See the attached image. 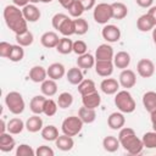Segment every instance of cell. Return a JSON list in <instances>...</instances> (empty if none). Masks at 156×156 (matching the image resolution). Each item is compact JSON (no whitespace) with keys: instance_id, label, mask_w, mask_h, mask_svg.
I'll return each instance as SVG.
<instances>
[{"instance_id":"1","label":"cell","mask_w":156,"mask_h":156,"mask_svg":"<svg viewBox=\"0 0 156 156\" xmlns=\"http://www.w3.org/2000/svg\"><path fill=\"white\" fill-rule=\"evenodd\" d=\"M4 20L6 26L15 33V34H22L28 30L27 27V20L23 16L22 10H20L16 5H7L4 9Z\"/></svg>"},{"instance_id":"2","label":"cell","mask_w":156,"mask_h":156,"mask_svg":"<svg viewBox=\"0 0 156 156\" xmlns=\"http://www.w3.org/2000/svg\"><path fill=\"white\" fill-rule=\"evenodd\" d=\"M115 105L123 113H132L136 107V104H135L132 94L127 89L126 90H119V91L116 93Z\"/></svg>"},{"instance_id":"3","label":"cell","mask_w":156,"mask_h":156,"mask_svg":"<svg viewBox=\"0 0 156 156\" xmlns=\"http://www.w3.org/2000/svg\"><path fill=\"white\" fill-rule=\"evenodd\" d=\"M5 104L9 108V111L13 115H21L24 111L26 104L23 100V96L18 91H10L5 96Z\"/></svg>"},{"instance_id":"4","label":"cell","mask_w":156,"mask_h":156,"mask_svg":"<svg viewBox=\"0 0 156 156\" xmlns=\"http://www.w3.org/2000/svg\"><path fill=\"white\" fill-rule=\"evenodd\" d=\"M83 124H84V122L79 118V116H69L63 119V122L61 124V129H62L63 134L74 136L82 130Z\"/></svg>"},{"instance_id":"5","label":"cell","mask_w":156,"mask_h":156,"mask_svg":"<svg viewBox=\"0 0 156 156\" xmlns=\"http://www.w3.org/2000/svg\"><path fill=\"white\" fill-rule=\"evenodd\" d=\"M94 21L99 24H106L112 18V6L111 4L100 2L95 5L94 12H93Z\"/></svg>"},{"instance_id":"6","label":"cell","mask_w":156,"mask_h":156,"mask_svg":"<svg viewBox=\"0 0 156 156\" xmlns=\"http://www.w3.org/2000/svg\"><path fill=\"white\" fill-rule=\"evenodd\" d=\"M119 143H121V146L130 155H139V154H141V151L144 149L143 140L139 139L135 134H132V135L122 139Z\"/></svg>"},{"instance_id":"7","label":"cell","mask_w":156,"mask_h":156,"mask_svg":"<svg viewBox=\"0 0 156 156\" xmlns=\"http://www.w3.org/2000/svg\"><path fill=\"white\" fill-rule=\"evenodd\" d=\"M138 74L143 78H150L155 73V65L150 58H141L136 63Z\"/></svg>"},{"instance_id":"8","label":"cell","mask_w":156,"mask_h":156,"mask_svg":"<svg viewBox=\"0 0 156 156\" xmlns=\"http://www.w3.org/2000/svg\"><path fill=\"white\" fill-rule=\"evenodd\" d=\"M118 82H119V85L124 89L133 88L136 83V76H135L134 71L126 68V69H122V72L118 77Z\"/></svg>"},{"instance_id":"9","label":"cell","mask_w":156,"mask_h":156,"mask_svg":"<svg viewBox=\"0 0 156 156\" xmlns=\"http://www.w3.org/2000/svg\"><path fill=\"white\" fill-rule=\"evenodd\" d=\"M101 35L107 43H116L121 38V30L115 24H106L101 30Z\"/></svg>"},{"instance_id":"10","label":"cell","mask_w":156,"mask_h":156,"mask_svg":"<svg viewBox=\"0 0 156 156\" xmlns=\"http://www.w3.org/2000/svg\"><path fill=\"white\" fill-rule=\"evenodd\" d=\"M113 67L112 60H99L95 62V72L100 77H110L113 72Z\"/></svg>"},{"instance_id":"11","label":"cell","mask_w":156,"mask_h":156,"mask_svg":"<svg viewBox=\"0 0 156 156\" xmlns=\"http://www.w3.org/2000/svg\"><path fill=\"white\" fill-rule=\"evenodd\" d=\"M100 89L106 95H113L119 89V82L115 78H105L100 83Z\"/></svg>"},{"instance_id":"12","label":"cell","mask_w":156,"mask_h":156,"mask_svg":"<svg viewBox=\"0 0 156 156\" xmlns=\"http://www.w3.org/2000/svg\"><path fill=\"white\" fill-rule=\"evenodd\" d=\"M124 123H126V118H124V115L123 112H112L108 117H107V124L111 129L113 130H117V129H121L124 127Z\"/></svg>"},{"instance_id":"13","label":"cell","mask_w":156,"mask_h":156,"mask_svg":"<svg viewBox=\"0 0 156 156\" xmlns=\"http://www.w3.org/2000/svg\"><path fill=\"white\" fill-rule=\"evenodd\" d=\"M22 12H23V16L27 20V22H32V23L37 22L41 16L40 10L35 6V4H30V2L22 9Z\"/></svg>"},{"instance_id":"14","label":"cell","mask_w":156,"mask_h":156,"mask_svg":"<svg viewBox=\"0 0 156 156\" xmlns=\"http://www.w3.org/2000/svg\"><path fill=\"white\" fill-rule=\"evenodd\" d=\"M82 104L85 107L96 108L101 104V96L98 91H93V93H89L87 95H82Z\"/></svg>"},{"instance_id":"15","label":"cell","mask_w":156,"mask_h":156,"mask_svg":"<svg viewBox=\"0 0 156 156\" xmlns=\"http://www.w3.org/2000/svg\"><path fill=\"white\" fill-rule=\"evenodd\" d=\"M48 77L54 79V80H60L65 73H66V69H65V66L60 62H54L51 63L49 67H48Z\"/></svg>"},{"instance_id":"16","label":"cell","mask_w":156,"mask_h":156,"mask_svg":"<svg viewBox=\"0 0 156 156\" xmlns=\"http://www.w3.org/2000/svg\"><path fill=\"white\" fill-rule=\"evenodd\" d=\"M29 79L34 83H43L48 77V71L43 66H33L29 69Z\"/></svg>"},{"instance_id":"17","label":"cell","mask_w":156,"mask_h":156,"mask_svg":"<svg viewBox=\"0 0 156 156\" xmlns=\"http://www.w3.org/2000/svg\"><path fill=\"white\" fill-rule=\"evenodd\" d=\"M12 134L9 132L5 133H0V150L2 152H9L12 151L13 147L16 146V141L13 139V136H11Z\"/></svg>"},{"instance_id":"18","label":"cell","mask_w":156,"mask_h":156,"mask_svg":"<svg viewBox=\"0 0 156 156\" xmlns=\"http://www.w3.org/2000/svg\"><path fill=\"white\" fill-rule=\"evenodd\" d=\"M60 41L58 35L55 32H45L41 37H40V43L44 48L46 49H51V48H56L57 44Z\"/></svg>"},{"instance_id":"19","label":"cell","mask_w":156,"mask_h":156,"mask_svg":"<svg viewBox=\"0 0 156 156\" xmlns=\"http://www.w3.org/2000/svg\"><path fill=\"white\" fill-rule=\"evenodd\" d=\"M113 49L108 44H101L95 51V60H113Z\"/></svg>"},{"instance_id":"20","label":"cell","mask_w":156,"mask_h":156,"mask_svg":"<svg viewBox=\"0 0 156 156\" xmlns=\"http://www.w3.org/2000/svg\"><path fill=\"white\" fill-rule=\"evenodd\" d=\"M113 65L119 69H126L130 65V55L127 51H118L113 56Z\"/></svg>"},{"instance_id":"21","label":"cell","mask_w":156,"mask_h":156,"mask_svg":"<svg viewBox=\"0 0 156 156\" xmlns=\"http://www.w3.org/2000/svg\"><path fill=\"white\" fill-rule=\"evenodd\" d=\"M155 26H156L155 22L152 21V18H151L147 13L141 15V16L136 20V28H138L140 32H149V30H152Z\"/></svg>"},{"instance_id":"22","label":"cell","mask_w":156,"mask_h":156,"mask_svg":"<svg viewBox=\"0 0 156 156\" xmlns=\"http://www.w3.org/2000/svg\"><path fill=\"white\" fill-rule=\"evenodd\" d=\"M46 101L45 95H35L29 102V108L34 115H41L44 110V104Z\"/></svg>"},{"instance_id":"23","label":"cell","mask_w":156,"mask_h":156,"mask_svg":"<svg viewBox=\"0 0 156 156\" xmlns=\"http://www.w3.org/2000/svg\"><path fill=\"white\" fill-rule=\"evenodd\" d=\"M26 129L30 133H37L43 129V119L40 115H33L26 121Z\"/></svg>"},{"instance_id":"24","label":"cell","mask_w":156,"mask_h":156,"mask_svg":"<svg viewBox=\"0 0 156 156\" xmlns=\"http://www.w3.org/2000/svg\"><path fill=\"white\" fill-rule=\"evenodd\" d=\"M55 145L61 151H69L74 146V140L72 136L67 134H62V135H58V138L55 140Z\"/></svg>"},{"instance_id":"25","label":"cell","mask_w":156,"mask_h":156,"mask_svg":"<svg viewBox=\"0 0 156 156\" xmlns=\"http://www.w3.org/2000/svg\"><path fill=\"white\" fill-rule=\"evenodd\" d=\"M95 56H93L89 52H85L83 55H79L78 58H77V66L79 68H84V69H89L91 67L95 66Z\"/></svg>"},{"instance_id":"26","label":"cell","mask_w":156,"mask_h":156,"mask_svg":"<svg viewBox=\"0 0 156 156\" xmlns=\"http://www.w3.org/2000/svg\"><path fill=\"white\" fill-rule=\"evenodd\" d=\"M24 128H26V123L21 118H18V117L11 118L7 122V132L11 133L12 135H17V134L22 133V130Z\"/></svg>"},{"instance_id":"27","label":"cell","mask_w":156,"mask_h":156,"mask_svg":"<svg viewBox=\"0 0 156 156\" xmlns=\"http://www.w3.org/2000/svg\"><path fill=\"white\" fill-rule=\"evenodd\" d=\"M111 6H112V18H115V20H123L124 17H127L128 7H127L126 4L117 1V2H112Z\"/></svg>"},{"instance_id":"28","label":"cell","mask_w":156,"mask_h":156,"mask_svg":"<svg viewBox=\"0 0 156 156\" xmlns=\"http://www.w3.org/2000/svg\"><path fill=\"white\" fill-rule=\"evenodd\" d=\"M66 78L67 82L72 85H78L84 78H83V73L80 71L79 67H72L68 69V72L66 73Z\"/></svg>"},{"instance_id":"29","label":"cell","mask_w":156,"mask_h":156,"mask_svg":"<svg viewBox=\"0 0 156 156\" xmlns=\"http://www.w3.org/2000/svg\"><path fill=\"white\" fill-rule=\"evenodd\" d=\"M40 90L43 93V95L45 96H54L56 93H57V84H56V80L51 79V78H46L43 83H41V87H40Z\"/></svg>"},{"instance_id":"30","label":"cell","mask_w":156,"mask_h":156,"mask_svg":"<svg viewBox=\"0 0 156 156\" xmlns=\"http://www.w3.org/2000/svg\"><path fill=\"white\" fill-rule=\"evenodd\" d=\"M102 146L107 152H115V151H117L119 149L121 143H119L118 138H116L113 135H107L102 140Z\"/></svg>"},{"instance_id":"31","label":"cell","mask_w":156,"mask_h":156,"mask_svg":"<svg viewBox=\"0 0 156 156\" xmlns=\"http://www.w3.org/2000/svg\"><path fill=\"white\" fill-rule=\"evenodd\" d=\"M143 105L147 112L156 110V91H146L143 95Z\"/></svg>"},{"instance_id":"32","label":"cell","mask_w":156,"mask_h":156,"mask_svg":"<svg viewBox=\"0 0 156 156\" xmlns=\"http://www.w3.org/2000/svg\"><path fill=\"white\" fill-rule=\"evenodd\" d=\"M40 134H41V138L46 141H55L57 138H58V129L52 126V124H49L46 127H43V129L40 130Z\"/></svg>"},{"instance_id":"33","label":"cell","mask_w":156,"mask_h":156,"mask_svg":"<svg viewBox=\"0 0 156 156\" xmlns=\"http://www.w3.org/2000/svg\"><path fill=\"white\" fill-rule=\"evenodd\" d=\"M78 116L84 123H93L96 118V112H95V108H89L83 106L78 110Z\"/></svg>"},{"instance_id":"34","label":"cell","mask_w":156,"mask_h":156,"mask_svg":"<svg viewBox=\"0 0 156 156\" xmlns=\"http://www.w3.org/2000/svg\"><path fill=\"white\" fill-rule=\"evenodd\" d=\"M58 32L63 35V37H71L73 34H76V27H74V20H71L69 17H67L62 24L58 28Z\"/></svg>"},{"instance_id":"35","label":"cell","mask_w":156,"mask_h":156,"mask_svg":"<svg viewBox=\"0 0 156 156\" xmlns=\"http://www.w3.org/2000/svg\"><path fill=\"white\" fill-rule=\"evenodd\" d=\"M56 50H57V52H60L62 55L71 54L73 51V41L68 37L60 38V41H58V44L56 46Z\"/></svg>"},{"instance_id":"36","label":"cell","mask_w":156,"mask_h":156,"mask_svg":"<svg viewBox=\"0 0 156 156\" xmlns=\"http://www.w3.org/2000/svg\"><path fill=\"white\" fill-rule=\"evenodd\" d=\"M15 38H16L17 44L21 45V46H23V48L32 45L33 41H34V35H33V33L29 32V30H27V32H24V33H22V34H16Z\"/></svg>"},{"instance_id":"37","label":"cell","mask_w":156,"mask_h":156,"mask_svg":"<svg viewBox=\"0 0 156 156\" xmlns=\"http://www.w3.org/2000/svg\"><path fill=\"white\" fill-rule=\"evenodd\" d=\"M78 91H79L80 95H87L89 93L96 91V87H95L94 80H91V79H83L78 84Z\"/></svg>"},{"instance_id":"38","label":"cell","mask_w":156,"mask_h":156,"mask_svg":"<svg viewBox=\"0 0 156 156\" xmlns=\"http://www.w3.org/2000/svg\"><path fill=\"white\" fill-rule=\"evenodd\" d=\"M72 102H73V95L68 91L61 93L57 98V105L60 108H67L72 105Z\"/></svg>"},{"instance_id":"39","label":"cell","mask_w":156,"mask_h":156,"mask_svg":"<svg viewBox=\"0 0 156 156\" xmlns=\"http://www.w3.org/2000/svg\"><path fill=\"white\" fill-rule=\"evenodd\" d=\"M24 57V50H23V46L16 44L12 46V50H11V54L9 56V60L12 61V62H20L22 61Z\"/></svg>"},{"instance_id":"40","label":"cell","mask_w":156,"mask_h":156,"mask_svg":"<svg viewBox=\"0 0 156 156\" xmlns=\"http://www.w3.org/2000/svg\"><path fill=\"white\" fill-rule=\"evenodd\" d=\"M143 144H144V147H147V149H156V132L152 130V132H146L143 138Z\"/></svg>"},{"instance_id":"41","label":"cell","mask_w":156,"mask_h":156,"mask_svg":"<svg viewBox=\"0 0 156 156\" xmlns=\"http://www.w3.org/2000/svg\"><path fill=\"white\" fill-rule=\"evenodd\" d=\"M57 101L52 100V99H46L45 104H44V110H43V113L48 117H51L54 116L56 112H57Z\"/></svg>"},{"instance_id":"42","label":"cell","mask_w":156,"mask_h":156,"mask_svg":"<svg viewBox=\"0 0 156 156\" xmlns=\"http://www.w3.org/2000/svg\"><path fill=\"white\" fill-rule=\"evenodd\" d=\"M74 27H76V34H78V35H84L89 29V24H88L87 20H84L82 17H78L74 20Z\"/></svg>"},{"instance_id":"43","label":"cell","mask_w":156,"mask_h":156,"mask_svg":"<svg viewBox=\"0 0 156 156\" xmlns=\"http://www.w3.org/2000/svg\"><path fill=\"white\" fill-rule=\"evenodd\" d=\"M67 10H68V13H69L72 17H74V18L80 17V16L83 15V12L85 11V9L83 7V5H82L78 0H74L73 4H72Z\"/></svg>"},{"instance_id":"44","label":"cell","mask_w":156,"mask_h":156,"mask_svg":"<svg viewBox=\"0 0 156 156\" xmlns=\"http://www.w3.org/2000/svg\"><path fill=\"white\" fill-rule=\"evenodd\" d=\"M34 155H35V151L33 150L32 146L27 144H21L16 149V156H34Z\"/></svg>"},{"instance_id":"45","label":"cell","mask_w":156,"mask_h":156,"mask_svg":"<svg viewBox=\"0 0 156 156\" xmlns=\"http://www.w3.org/2000/svg\"><path fill=\"white\" fill-rule=\"evenodd\" d=\"M87 50H88V46H87L85 41H83V40H76V41H73V52L77 54L78 56L85 54Z\"/></svg>"},{"instance_id":"46","label":"cell","mask_w":156,"mask_h":156,"mask_svg":"<svg viewBox=\"0 0 156 156\" xmlns=\"http://www.w3.org/2000/svg\"><path fill=\"white\" fill-rule=\"evenodd\" d=\"M12 44L7 43V41H1L0 43V56L4 58H9L11 50H12Z\"/></svg>"},{"instance_id":"47","label":"cell","mask_w":156,"mask_h":156,"mask_svg":"<svg viewBox=\"0 0 156 156\" xmlns=\"http://www.w3.org/2000/svg\"><path fill=\"white\" fill-rule=\"evenodd\" d=\"M35 155L37 156H54L55 152L50 146L41 145V146H38V149L35 150Z\"/></svg>"},{"instance_id":"48","label":"cell","mask_w":156,"mask_h":156,"mask_svg":"<svg viewBox=\"0 0 156 156\" xmlns=\"http://www.w3.org/2000/svg\"><path fill=\"white\" fill-rule=\"evenodd\" d=\"M67 17H68V16L65 15V13H56V15L52 17V20H51V24H52V27H54L55 29L58 30L60 26L62 24V22H63Z\"/></svg>"},{"instance_id":"49","label":"cell","mask_w":156,"mask_h":156,"mask_svg":"<svg viewBox=\"0 0 156 156\" xmlns=\"http://www.w3.org/2000/svg\"><path fill=\"white\" fill-rule=\"evenodd\" d=\"M85 10H91L95 7V0H78Z\"/></svg>"},{"instance_id":"50","label":"cell","mask_w":156,"mask_h":156,"mask_svg":"<svg viewBox=\"0 0 156 156\" xmlns=\"http://www.w3.org/2000/svg\"><path fill=\"white\" fill-rule=\"evenodd\" d=\"M135 2H136L140 7L147 9V7H151V6H152L154 0H135Z\"/></svg>"},{"instance_id":"51","label":"cell","mask_w":156,"mask_h":156,"mask_svg":"<svg viewBox=\"0 0 156 156\" xmlns=\"http://www.w3.org/2000/svg\"><path fill=\"white\" fill-rule=\"evenodd\" d=\"M147 15L152 18V21H154V22H155V24H156V6H151V7H149Z\"/></svg>"},{"instance_id":"52","label":"cell","mask_w":156,"mask_h":156,"mask_svg":"<svg viewBox=\"0 0 156 156\" xmlns=\"http://www.w3.org/2000/svg\"><path fill=\"white\" fill-rule=\"evenodd\" d=\"M12 2H13V5H16L18 7H24L26 5L29 4V0H12Z\"/></svg>"},{"instance_id":"53","label":"cell","mask_w":156,"mask_h":156,"mask_svg":"<svg viewBox=\"0 0 156 156\" xmlns=\"http://www.w3.org/2000/svg\"><path fill=\"white\" fill-rule=\"evenodd\" d=\"M150 119H151V124H152V129L156 132V110L150 112Z\"/></svg>"},{"instance_id":"54","label":"cell","mask_w":156,"mask_h":156,"mask_svg":"<svg viewBox=\"0 0 156 156\" xmlns=\"http://www.w3.org/2000/svg\"><path fill=\"white\" fill-rule=\"evenodd\" d=\"M73 1H74V0H58L60 5H61L62 7H65L66 10H67V9L73 4Z\"/></svg>"},{"instance_id":"55","label":"cell","mask_w":156,"mask_h":156,"mask_svg":"<svg viewBox=\"0 0 156 156\" xmlns=\"http://www.w3.org/2000/svg\"><path fill=\"white\" fill-rule=\"evenodd\" d=\"M0 124H1V127H0V133H5V132L7 130V123L5 122V119H4V118H1Z\"/></svg>"},{"instance_id":"56","label":"cell","mask_w":156,"mask_h":156,"mask_svg":"<svg viewBox=\"0 0 156 156\" xmlns=\"http://www.w3.org/2000/svg\"><path fill=\"white\" fill-rule=\"evenodd\" d=\"M152 39H154V43L156 44V26H155L154 29H152Z\"/></svg>"},{"instance_id":"57","label":"cell","mask_w":156,"mask_h":156,"mask_svg":"<svg viewBox=\"0 0 156 156\" xmlns=\"http://www.w3.org/2000/svg\"><path fill=\"white\" fill-rule=\"evenodd\" d=\"M30 4H37V2H40V0H29Z\"/></svg>"},{"instance_id":"58","label":"cell","mask_w":156,"mask_h":156,"mask_svg":"<svg viewBox=\"0 0 156 156\" xmlns=\"http://www.w3.org/2000/svg\"><path fill=\"white\" fill-rule=\"evenodd\" d=\"M54 0H40V2H44V4H48V2H51Z\"/></svg>"}]
</instances>
